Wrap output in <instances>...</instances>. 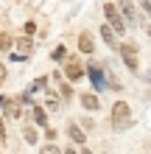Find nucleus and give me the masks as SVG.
Wrapping results in <instances>:
<instances>
[{
  "label": "nucleus",
  "mask_w": 151,
  "mask_h": 154,
  "mask_svg": "<svg viewBox=\"0 0 151 154\" xmlns=\"http://www.w3.org/2000/svg\"><path fill=\"white\" fill-rule=\"evenodd\" d=\"M120 56H123V65H126L131 73L140 70V59H137V45L134 42H123L120 45Z\"/></svg>",
  "instance_id": "4"
},
{
  "label": "nucleus",
  "mask_w": 151,
  "mask_h": 154,
  "mask_svg": "<svg viewBox=\"0 0 151 154\" xmlns=\"http://www.w3.org/2000/svg\"><path fill=\"white\" fill-rule=\"evenodd\" d=\"M131 126V106L126 101H115L112 104V129L115 132H123Z\"/></svg>",
  "instance_id": "1"
},
{
  "label": "nucleus",
  "mask_w": 151,
  "mask_h": 154,
  "mask_svg": "<svg viewBox=\"0 0 151 154\" xmlns=\"http://www.w3.org/2000/svg\"><path fill=\"white\" fill-rule=\"evenodd\" d=\"M45 137H48V143H56L59 132H56V129H45Z\"/></svg>",
  "instance_id": "20"
},
{
  "label": "nucleus",
  "mask_w": 151,
  "mask_h": 154,
  "mask_svg": "<svg viewBox=\"0 0 151 154\" xmlns=\"http://www.w3.org/2000/svg\"><path fill=\"white\" fill-rule=\"evenodd\" d=\"M6 104H8V98H6V95H0V109H6Z\"/></svg>",
  "instance_id": "26"
},
{
  "label": "nucleus",
  "mask_w": 151,
  "mask_h": 154,
  "mask_svg": "<svg viewBox=\"0 0 151 154\" xmlns=\"http://www.w3.org/2000/svg\"><path fill=\"white\" fill-rule=\"evenodd\" d=\"M101 39L109 45V48H118V39H115V31L109 28V25H101Z\"/></svg>",
  "instance_id": "14"
},
{
  "label": "nucleus",
  "mask_w": 151,
  "mask_h": 154,
  "mask_svg": "<svg viewBox=\"0 0 151 154\" xmlns=\"http://www.w3.org/2000/svg\"><path fill=\"white\" fill-rule=\"evenodd\" d=\"M14 42H17V39H14L8 31H0V53H3V51L11 53V51H14Z\"/></svg>",
  "instance_id": "12"
},
{
  "label": "nucleus",
  "mask_w": 151,
  "mask_h": 154,
  "mask_svg": "<svg viewBox=\"0 0 151 154\" xmlns=\"http://www.w3.org/2000/svg\"><path fill=\"white\" fill-rule=\"evenodd\" d=\"M34 31H37V25H34V20H28V23H25V37H31Z\"/></svg>",
  "instance_id": "21"
},
{
  "label": "nucleus",
  "mask_w": 151,
  "mask_h": 154,
  "mask_svg": "<svg viewBox=\"0 0 151 154\" xmlns=\"http://www.w3.org/2000/svg\"><path fill=\"white\" fill-rule=\"evenodd\" d=\"M81 154H92V151H90V149H81Z\"/></svg>",
  "instance_id": "28"
},
{
  "label": "nucleus",
  "mask_w": 151,
  "mask_h": 154,
  "mask_svg": "<svg viewBox=\"0 0 151 154\" xmlns=\"http://www.w3.org/2000/svg\"><path fill=\"white\" fill-rule=\"evenodd\" d=\"M65 56H67V51H65V45H56V48L50 51V59H53V62H62Z\"/></svg>",
  "instance_id": "19"
},
{
  "label": "nucleus",
  "mask_w": 151,
  "mask_h": 154,
  "mask_svg": "<svg viewBox=\"0 0 151 154\" xmlns=\"http://www.w3.org/2000/svg\"><path fill=\"white\" fill-rule=\"evenodd\" d=\"M67 134H70V140H73V146H84L87 143V134H84V129H78L76 121L67 123Z\"/></svg>",
  "instance_id": "8"
},
{
  "label": "nucleus",
  "mask_w": 151,
  "mask_h": 154,
  "mask_svg": "<svg viewBox=\"0 0 151 154\" xmlns=\"http://www.w3.org/2000/svg\"><path fill=\"white\" fill-rule=\"evenodd\" d=\"M78 51L87 53V56L95 51V42H92V34L90 31H81V34H78Z\"/></svg>",
  "instance_id": "10"
},
{
  "label": "nucleus",
  "mask_w": 151,
  "mask_h": 154,
  "mask_svg": "<svg viewBox=\"0 0 151 154\" xmlns=\"http://www.w3.org/2000/svg\"><path fill=\"white\" fill-rule=\"evenodd\" d=\"M42 90H48V76H39V79H34L31 81V87H28V93H42Z\"/></svg>",
  "instance_id": "15"
},
{
  "label": "nucleus",
  "mask_w": 151,
  "mask_h": 154,
  "mask_svg": "<svg viewBox=\"0 0 151 154\" xmlns=\"http://www.w3.org/2000/svg\"><path fill=\"white\" fill-rule=\"evenodd\" d=\"M6 118H20V106H17V101H11V98H8V104H6Z\"/></svg>",
  "instance_id": "17"
},
{
  "label": "nucleus",
  "mask_w": 151,
  "mask_h": 154,
  "mask_svg": "<svg viewBox=\"0 0 151 154\" xmlns=\"http://www.w3.org/2000/svg\"><path fill=\"white\" fill-rule=\"evenodd\" d=\"M45 109H48V112H59V109H62V98H59L56 93H48V98H45Z\"/></svg>",
  "instance_id": "13"
},
{
  "label": "nucleus",
  "mask_w": 151,
  "mask_h": 154,
  "mask_svg": "<svg viewBox=\"0 0 151 154\" xmlns=\"http://www.w3.org/2000/svg\"><path fill=\"white\" fill-rule=\"evenodd\" d=\"M137 3H140V6H143V8H146V14L151 17V0H137Z\"/></svg>",
  "instance_id": "22"
},
{
  "label": "nucleus",
  "mask_w": 151,
  "mask_h": 154,
  "mask_svg": "<svg viewBox=\"0 0 151 154\" xmlns=\"http://www.w3.org/2000/svg\"><path fill=\"white\" fill-rule=\"evenodd\" d=\"M104 17H106V25H109L115 34H123V31L129 28L126 20H123V14H120V8L115 6V3H106L104 6Z\"/></svg>",
  "instance_id": "2"
},
{
  "label": "nucleus",
  "mask_w": 151,
  "mask_h": 154,
  "mask_svg": "<svg viewBox=\"0 0 151 154\" xmlns=\"http://www.w3.org/2000/svg\"><path fill=\"white\" fill-rule=\"evenodd\" d=\"M0 140L6 143V123H3V118H0Z\"/></svg>",
  "instance_id": "24"
},
{
  "label": "nucleus",
  "mask_w": 151,
  "mask_h": 154,
  "mask_svg": "<svg viewBox=\"0 0 151 154\" xmlns=\"http://www.w3.org/2000/svg\"><path fill=\"white\" fill-rule=\"evenodd\" d=\"M31 118H34V123H37V126H42V129H48V115H45V109H42L39 104H37V106L31 109Z\"/></svg>",
  "instance_id": "11"
},
{
  "label": "nucleus",
  "mask_w": 151,
  "mask_h": 154,
  "mask_svg": "<svg viewBox=\"0 0 151 154\" xmlns=\"http://www.w3.org/2000/svg\"><path fill=\"white\" fill-rule=\"evenodd\" d=\"M0 143H3V140H0Z\"/></svg>",
  "instance_id": "29"
},
{
  "label": "nucleus",
  "mask_w": 151,
  "mask_h": 154,
  "mask_svg": "<svg viewBox=\"0 0 151 154\" xmlns=\"http://www.w3.org/2000/svg\"><path fill=\"white\" fill-rule=\"evenodd\" d=\"M65 154H81V151H76V146H67V149H65Z\"/></svg>",
  "instance_id": "25"
},
{
  "label": "nucleus",
  "mask_w": 151,
  "mask_h": 154,
  "mask_svg": "<svg viewBox=\"0 0 151 154\" xmlns=\"http://www.w3.org/2000/svg\"><path fill=\"white\" fill-rule=\"evenodd\" d=\"M34 51H37V42H34L31 37H17L14 51H11V62H25Z\"/></svg>",
  "instance_id": "3"
},
{
  "label": "nucleus",
  "mask_w": 151,
  "mask_h": 154,
  "mask_svg": "<svg viewBox=\"0 0 151 154\" xmlns=\"http://www.w3.org/2000/svg\"><path fill=\"white\" fill-rule=\"evenodd\" d=\"M23 137H25V143H31V146H37V140H39V132L34 129V126H25V129H23Z\"/></svg>",
  "instance_id": "16"
},
{
  "label": "nucleus",
  "mask_w": 151,
  "mask_h": 154,
  "mask_svg": "<svg viewBox=\"0 0 151 154\" xmlns=\"http://www.w3.org/2000/svg\"><path fill=\"white\" fill-rule=\"evenodd\" d=\"M6 76H8V70H6V65H3V62H0V84L6 81Z\"/></svg>",
  "instance_id": "23"
},
{
  "label": "nucleus",
  "mask_w": 151,
  "mask_h": 154,
  "mask_svg": "<svg viewBox=\"0 0 151 154\" xmlns=\"http://www.w3.org/2000/svg\"><path fill=\"white\" fill-rule=\"evenodd\" d=\"M115 6L120 8V14H123V20H126V25H140V14H137V8H134V3H131V0H118Z\"/></svg>",
  "instance_id": "6"
},
{
  "label": "nucleus",
  "mask_w": 151,
  "mask_h": 154,
  "mask_svg": "<svg viewBox=\"0 0 151 154\" xmlns=\"http://www.w3.org/2000/svg\"><path fill=\"white\" fill-rule=\"evenodd\" d=\"M143 25H146V31H148V37H151V23H148V20H146V23H143Z\"/></svg>",
  "instance_id": "27"
},
{
  "label": "nucleus",
  "mask_w": 151,
  "mask_h": 154,
  "mask_svg": "<svg viewBox=\"0 0 151 154\" xmlns=\"http://www.w3.org/2000/svg\"><path fill=\"white\" fill-rule=\"evenodd\" d=\"M84 73H87V70H84V65H81L78 59H70L67 65H65V76H67V81H81Z\"/></svg>",
  "instance_id": "7"
},
{
  "label": "nucleus",
  "mask_w": 151,
  "mask_h": 154,
  "mask_svg": "<svg viewBox=\"0 0 151 154\" xmlns=\"http://www.w3.org/2000/svg\"><path fill=\"white\" fill-rule=\"evenodd\" d=\"M39 154H65V149H59L56 143H45V146L39 149Z\"/></svg>",
  "instance_id": "18"
},
{
  "label": "nucleus",
  "mask_w": 151,
  "mask_h": 154,
  "mask_svg": "<svg viewBox=\"0 0 151 154\" xmlns=\"http://www.w3.org/2000/svg\"><path fill=\"white\" fill-rule=\"evenodd\" d=\"M78 101H81V106H84L87 112L101 109V101H98V95H95V93H81V95H78Z\"/></svg>",
  "instance_id": "9"
},
{
  "label": "nucleus",
  "mask_w": 151,
  "mask_h": 154,
  "mask_svg": "<svg viewBox=\"0 0 151 154\" xmlns=\"http://www.w3.org/2000/svg\"><path fill=\"white\" fill-rule=\"evenodd\" d=\"M87 76H90L92 90L104 93V87H106V73H104V67L98 65V62H90V65H87Z\"/></svg>",
  "instance_id": "5"
}]
</instances>
